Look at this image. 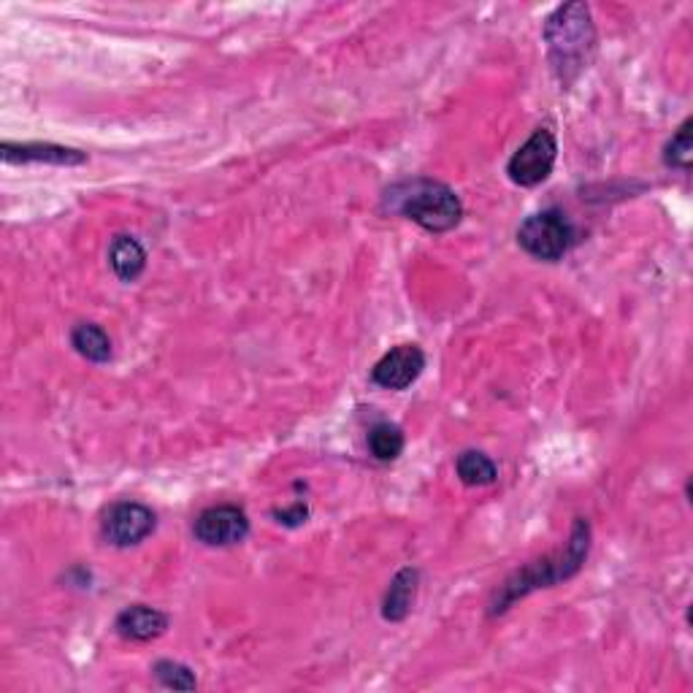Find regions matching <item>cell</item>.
<instances>
[{"mask_svg":"<svg viewBox=\"0 0 693 693\" xmlns=\"http://www.w3.org/2000/svg\"><path fill=\"white\" fill-rule=\"evenodd\" d=\"M544 41H548L550 61L555 74L569 85L583 68H588L596 46V31L591 22V9L580 0L559 6L544 22Z\"/></svg>","mask_w":693,"mask_h":693,"instance_id":"7a4b0ae2","label":"cell"},{"mask_svg":"<svg viewBox=\"0 0 693 693\" xmlns=\"http://www.w3.org/2000/svg\"><path fill=\"white\" fill-rule=\"evenodd\" d=\"M155 678L158 683L163 685V689H174V691H193L195 685V674L190 672L187 667H182V663L176 661H158L155 663Z\"/></svg>","mask_w":693,"mask_h":693,"instance_id":"e0dca14e","label":"cell"},{"mask_svg":"<svg viewBox=\"0 0 693 693\" xmlns=\"http://www.w3.org/2000/svg\"><path fill=\"white\" fill-rule=\"evenodd\" d=\"M193 531L195 539L209 548H230V544L245 542L250 534V518L245 509L234 505L209 507L198 515Z\"/></svg>","mask_w":693,"mask_h":693,"instance_id":"8992f818","label":"cell"},{"mask_svg":"<svg viewBox=\"0 0 693 693\" xmlns=\"http://www.w3.org/2000/svg\"><path fill=\"white\" fill-rule=\"evenodd\" d=\"M6 163H52V165H82L87 155L79 150L57 144H3L0 147Z\"/></svg>","mask_w":693,"mask_h":693,"instance_id":"30bf717a","label":"cell"},{"mask_svg":"<svg viewBox=\"0 0 693 693\" xmlns=\"http://www.w3.org/2000/svg\"><path fill=\"white\" fill-rule=\"evenodd\" d=\"M165 629H169V615L155 607H147V604H133V607L122 609L117 618V634L133 639V642H150L165 634Z\"/></svg>","mask_w":693,"mask_h":693,"instance_id":"9c48e42d","label":"cell"},{"mask_svg":"<svg viewBox=\"0 0 693 693\" xmlns=\"http://www.w3.org/2000/svg\"><path fill=\"white\" fill-rule=\"evenodd\" d=\"M691 126L693 122L685 120L683 126H680L678 133L672 136V141L667 144V150H663V163H667L669 169H680V171L691 169V152H693Z\"/></svg>","mask_w":693,"mask_h":693,"instance_id":"2e32d148","label":"cell"},{"mask_svg":"<svg viewBox=\"0 0 693 693\" xmlns=\"http://www.w3.org/2000/svg\"><path fill=\"white\" fill-rule=\"evenodd\" d=\"M518 245L537 260H561L574 245V225L564 212L544 209L520 225Z\"/></svg>","mask_w":693,"mask_h":693,"instance_id":"277c9868","label":"cell"},{"mask_svg":"<svg viewBox=\"0 0 693 693\" xmlns=\"http://www.w3.org/2000/svg\"><path fill=\"white\" fill-rule=\"evenodd\" d=\"M591 550V526L588 520L577 518L572 526V534H569L566 548L561 553L548 555V559H539L534 564L520 569L515 577H509L501 591L496 594L494 604H490V615H499L509 609V604H515L523 596H529L537 588H550V585L561 583V580L574 577L588 559Z\"/></svg>","mask_w":693,"mask_h":693,"instance_id":"6da1fadb","label":"cell"},{"mask_svg":"<svg viewBox=\"0 0 693 693\" xmlns=\"http://www.w3.org/2000/svg\"><path fill=\"white\" fill-rule=\"evenodd\" d=\"M425 355L418 345H399L382 355V360L371 369V382L385 390H407L423 375Z\"/></svg>","mask_w":693,"mask_h":693,"instance_id":"ba28073f","label":"cell"},{"mask_svg":"<svg viewBox=\"0 0 693 693\" xmlns=\"http://www.w3.org/2000/svg\"><path fill=\"white\" fill-rule=\"evenodd\" d=\"M71 345L82 358L93 360V364H106L111 358V339L100 325L95 323H79L71 334Z\"/></svg>","mask_w":693,"mask_h":693,"instance_id":"4fadbf2b","label":"cell"},{"mask_svg":"<svg viewBox=\"0 0 693 693\" xmlns=\"http://www.w3.org/2000/svg\"><path fill=\"white\" fill-rule=\"evenodd\" d=\"M418 583H420L418 569L407 566V569H401L399 574H396L393 583H390V588H388V594H385V602H382V618L385 620H390V624H399V620H404L407 615L412 613L414 594H418Z\"/></svg>","mask_w":693,"mask_h":693,"instance_id":"8fae6325","label":"cell"},{"mask_svg":"<svg viewBox=\"0 0 693 693\" xmlns=\"http://www.w3.org/2000/svg\"><path fill=\"white\" fill-rule=\"evenodd\" d=\"M109 263L122 282H136L147 269V252L133 236H117L109 247Z\"/></svg>","mask_w":693,"mask_h":693,"instance_id":"7c38bea8","label":"cell"},{"mask_svg":"<svg viewBox=\"0 0 693 693\" xmlns=\"http://www.w3.org/2000/svg\"><path fill=\"white\" fill-rule=\"evenodd\" d=\"M155 531V512L139 501H120L106 512L104 537L115 548H133Z\"/></svg>","mask_w":693,"mask_h":693,"instance_id":"52a82bcc","label":"cell"},{"mask_svg":"<svg viewBox=\"0 0 693 693\" xmlns=\"http://www.w3.org/2000/svg\"><path fill=\"white\" fill-rule=\"evenodd\" d=\"M455 469H458L461 483L472 485V488H483V485L496 483V477H499V469H496L494 461L485 453H479V450H466L464 455H458Z\"/></svg>","mask_w":693,"mask_h":693,"instance_id":"5bb4252c","label":"cell"},{"mask_svg":"<svg viewBox=\"0 0 693 693\" xmlns=\"http://www.w3.org/2000/svg\"><path fill=\"white\" fill-rule=\"evenodd\" d=\"M369 450L377 461H396L404 453V434H401L399 425L393 423H379L369 431Z\"/></svg>","mask_w":693,"mask_h":693,"instance_id":"9a60e30c","label":"cell"},{"mask_svg":"<svg viewBox=\"0 0 693 693\" xmlns=\"http://www.w3.org/2000/svg\"><path fill=\"white\" fill-rule=\"evenodd\" d=\"M306 515H310V509H306V505H295L293 509H282V512H274V518L280 520V523L284 526H301L306 523Z\"/></svg>","mask_w":693,"mask_h":693,"instance_id":"ac0fdd59","label":"cell"},{"mask_svg":"<svg viewBox=\"0 0 693 693\" xmlns=\"http://www.w3.org/2000/svg\"><path fill=\"white\" fill-rule=\"evenodd\" d=\"M388 206L431 234L453 230L464 217L458 193L436 180H410L388 190Z\"/></svg>","mask_w":693,"mask_h":693,"instance_id":"3957f363","label":"cell"},{"mask_svg":"<svg viewBox=\"0 0 693 693\" xmlns=\"http://www.w3.org/2000/svg\"><path fill=\"white\" fill-rule=\"evenodd\" d=\"M555 158H559V141H555L553 130L539 128L531 133V139L509 158L507 174L515 185L520 187H537L553 174Z\"/></svg>","mask_w":693,"mask_h":693,"instance_id":"5b68a950","label":"cell"}]
</instances>
